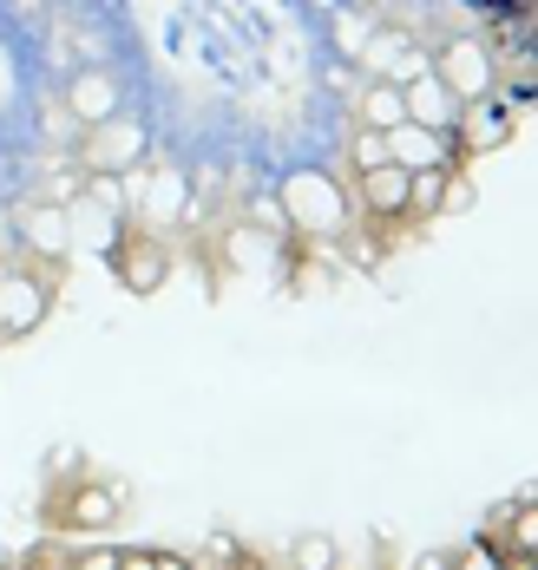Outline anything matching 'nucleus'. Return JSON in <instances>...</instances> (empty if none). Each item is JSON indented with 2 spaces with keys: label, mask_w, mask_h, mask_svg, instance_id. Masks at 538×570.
I'll return each mask as SVG.
<instances>
[{
  "label": "nucleus",
  "mask_w": 538,
  "mask_h": 570,
  "mask_svg": "<svg viewBox=\"0 0 538 570\" xmlns=\"http://www.w3.org/2000/svg\"><path fill=\"white\" fill-rule=\"evenodd\" d=\"M276 210H283V224L302 229V236H335V229H349V197H342V184L329 171H290L283 190H276Z\"/></svg>",
  "instance_id": "f257e3e1"
},
{
  "label": "nucleus",
  "mask_w": 538,
  "mask_h": 570,
  "mask_svg": "<svg viewBox=\"0 0 538 570\" xmlns=\"http://www.w3.org/2000/svg\"><path fill=\"white\" fill-rule=\"evenodd\" d=\"M145 151H151V138H145V125H138V118H106V125H92V131H86L79 171H86V177H125L131 165H145Z\"/></svg>",
  "instance_id": "f03ea898"
},
{
  "label": "nucleus",
  "mask_w": 538,
  "mask_h": 570,
  "mask_svg": "<svg viewBox=\"0 0 538 570\" xmlns=\"http://www.w3.org/2000/svg\"><path fill=\"white\" fill-rule=\"evenodd\" d=\"M47 308H53V295H47V283H40L33 269H7V263H0V342L33 335V328L47 322Z\"/></svg>",
  "instance_id": "7ed1b4c3"
},
{
  "label": "nucleus",
  "mask_w": 538,
  "mask_h": 570,
  "mask_svg": "<svg viewBox=\"0 0 538 570\" xmlns=\"http://www.w3.org/2000/svg\"><path fill=\"white\" fill-rule=\"evenodd\" d=\"M131 217L145 224V236H158V229L184 224V217H190V177L172 171V165H151L145 190H138V204H131Z\"/></svg>",
  "instance_id": "20e7f679"
},
{
  "label": "nucleus",
  "mask_w": 538,
  "mask_h": 570,
  "mask_svg": "<svg viewBox=\"0 0 538 570\" xmlns=\"http://www.w3.org/2000/svg\"><path fill=\"white\" fill-rule=\"evenodd\" d=\"M433 79H440L460 106H479V99L492 92V59H486L479 40H453V47L440 53V66H433Z\"/></svg>",
  "instance_id": "39448f33"
},
{
  "label": "nucleus",
  "mask_w": 538,
  "mask_h": 570,
  "mask_svg": "<svg viewBox=\"0 0 538 570\" xmlns=\"http://www.w3.org/2000/svg\"><path fill=\"white\" fill-rule=\"evenodd\" d=\"M381 151H388L394 171H447V158H453L447 131H427V125H394V131H381Z\"/></svg>",
  "instance_id": "423d86ee"
},
{
  "label": "nucleus",
  "mask_w": 538,
  "mask_h": 570,
  "mask_svg": "<svg viewBox=\"0 0 538 570\" xmlns=\"http://www.w3.org/2000/svg\"><path fill=\"white\" fill-rule=\"evenodd\" d=\"M355 53L368 59V72H374L381 86H408V79H420V72H427V53H420L408 33H394V27H388V33H374V40H368V47H355Z\"/></svg>",
  "instance_id": "0eeeda50"
},
{
  "label": "nucleus",
  "mask_w": 538,
  "mask_h": 570,
  "mask_svg": "<svg viewBox=\"0 0 538 570\" xmlns=\"http://www.w3.org/2000/svg\"><path fill=\"white\" fill-rule=\"evenodd\" d=\"M401 99H408V125H427V131H453V118L467 112V106H460V99L433 79V66H427L420 79H408V86H401Z\"/></svg>",
  "instance_id": "6e6552de"
},
{
  "label": "nucleus",
  "mask_w": 538,
  "mask_h": 570,
  "mask_svg": "<svg viewBox=\"0 0 538 570\" xmlns=\"http://www.w3.org/2000/svg\"><path fill=\"white\" fill-rule=\"evenodd\" d=\"M113 269H119V283L131 288V295H151V288L165 283V249L151 243V236H119V249H113Z\"/></svg>",
  "instance_id": "1a4fd4ad"
},
{
  "label": "nucleus",
  "mask_w": 538,
  "mask_h": 570,
  "mask_svg": "<svg viewBox=\"0 0 538 570\" xmlns=\"http://www.w3.org/2000/svg\"><path fill=\"white\" fill-rule=\"evenodd\" d=\"M66 106L79 125H106V118H119V86H113V72H79L72 86H66Z\"/></svg>",
  "instance_id": "9d476101"
},
{
  "label": "nucleus",
  "mask_w": 538,
  "mask_h": 570,
  "mask_svg": "<svg viewBox=\"0 0 538 570\" xmlns=\"http://www.w3.org/2000/svg\"><path fill=\"white\" fill-rule=\"evenodd\" d=\"M27 243H33V256H72V217H66V204H27Z\"/></svg>",
  "instance_id": "9b49d317"
},
{
  "label": "nucleus",
  "mask_w": 538,
  "mask_h": 570,
  "mask_svg": "<svg viewBox=\"0 0 538 570\" xmlns=\"http://www.w3.org/2000/svg\"><path fill=\"white\" fill-rule=\"evenodd\" d=\"M361 204H368L374 217H394V210H408V171H394V165H381V171H361Z\"/></svg>",
  "instance_id": "f8f14e48"
},
{
  "label": "nucleus",
  "mask_w": 538,
  "mask_h": 570,
  "mask_svg": "<svg viewBox=\"0 0 538 570\" xmlns=\"http://www.w3.org/2000/svg\"><path fill=\"white\" fill-rule=\"evenodd\" d=\"M361 125L368 131H394V125H408V99H401V86H368L361 92Z\"/></svg>",
  "instance_id": "ddd939ff"
},
{
  "label": "nucleus",
  "mask_w": 538,
  "mask_h": 570,
  "mask_svg": "<svg viewBox=\"0 0 538 570\" xmlns=\"http://www.w3.org/2000/svg\"><path fill=\"white\" fill-rule=\"evenodd\" d=\"M119 518V492H99V485H86L72 505H66V524H79V531H106Z\"/></svg>",
  "instance_id": "4468645a"
},
{
  "label": "nucleus",
  "mask_w": 538,
  "mask_h": 570,
  "mask_svg": "<svg viewBox=\"0 0 538 570\" xmlns=\"http://www.w3.org/2000/svg\"><path fill=\"white\" fill-rule=\"evenodd\" d=\"M224 249H231V263H237V269H263V263L276 256V236H263L256 224H243V229H231V243H224Z\"/></svg>",
  "instance_id": "2eb2a0df"
},
{
  "label": "nucleus",
  "mask_w": 538,
  "mask_h": 570,
  "mask_svg": "<svg viewBox=\"0 0 538 570\" xmlns=\"http://www.w3.org/2000/svg\"><path fill=\"white\" fill-rule=\"evenodd\" d=\"M296 570H342V551H335V538H322V531H309V538H296Z\"/></svg>",
  "instance_id": "dca6fc26"
},
{
  "label": "nucleus",
  "mask_w": 538,
  "mask_h": 570,
  "mask_svg": "<svg viewBox=\"0 0 538 570\" xmlns=\"http://www.w3.org/2000/svg\"><path fill=\"white\" fill-rule=\"evenodd\" d=\"M447 171H408V210H440Z\"/></svg>",
  "instance_id": "f3484780"
},
{
  "label": "nucleus",
  "mask_w": 538,
  "mask_h": 570,
  "mask_svg": "<svg viewBox=\"0 0 538 570\" xmlns=\"http://www.w3.org/2000/svg\"><path fill=\"white\" fill-rule=\"evenodd\" d=\"M355 165H361V171H381V165H388V151H381V131H361V138H355Z\"/></svg>",
  "instance_id": "a211bd4d"
},
{
  "label": "nucleus",
  "mask_w": 538,
  "mask_h": 570,
  "mask_svg": "<svg viewBox=\"0 0 538 570\" xmlns=\"http://www.w3.org/2000/svg\"><path fill=\"white\" fill-rule=\"evenodd\" d=\"M72 570H119V551H113V544H99V551H79V558H72Z\"/></svg>",
  "instance_id": "6ab92c4d"
},
{
  "label": "nucleus",
  "mask_w": 538,
  "mask_h": 570,
  "mask_svg": "<svg viewBox=\"0 0 538 570\" xmlns=\"http://www.w3.org/2000/svg\"><path fill=\"white\" fill-rule=\"evenodd\" d=\"M250 224H263V236H270V229H290V224H283V210H276V197H256Z\"/></svg>",
  "instance_id": "aec40b11"
},
{
  "label": "nucleus",
  "mask_w": 538,
  "mask_h": 570,
  "mask_svg": "<svg viewBox=\"0 0 538 570\" xmlns=\"http://www.w3.org/2000/svg\"><path fill=\"white\" fill-rule=\"evenodd\" d=\"M460 570H499V558H492L486 544H467V551H460Z\"/></svg>",
  "instance_id": "412c9836"
},
{
  "label": "nucleus",
  "mask_w": 538,
  "mask_h": 570,
  "mask_svg": "<svg viewBox=\"0 0 538 570\" xmlns=\"http://www.w3.org/2000/svg\"><path fill=\"white\" fill-rule=\"evenodd\" d=\"M151 570H190L184 558H172V551H151Z\"/></svg>",
  "instance_id": "4be33fe9"
}]
</instances>
